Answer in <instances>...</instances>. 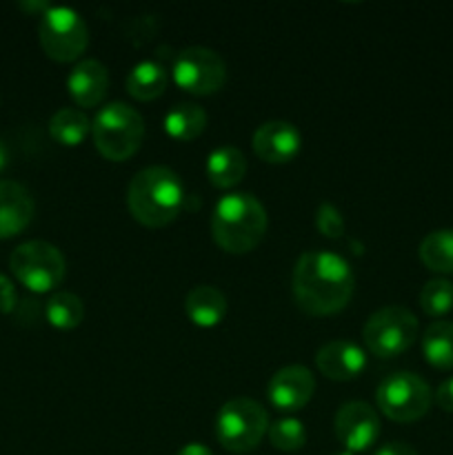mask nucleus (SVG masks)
<instances>
[{
    "mask_svg": "<svg viewBox=\"0 0 453 455\" xmlns=\"http://www.w3.org/2000/svg\"><path fill=\"white\" fill-rule=\"evenodd\" d=\"M293 298L305 314L331 315L354 293V271L333 251H305L293 267Z\"/></svg>",
    "mask_w": 453,
    "mask_h": 455,
    "instance_id": "f257e3e1",
    "label": "nucleus"
},
{
    "mask_svg": "<svg viewBox=\"0 0 453 455\" xmlns=\"http://www.w3.org/2000/svg\"><path fill=\"white\" fill-rule=\"evenodd\" d=\"M131 216L145 227H167L185 204V187L176 172L167 167H147L133 176L127 191Z\"/></svg>",
    "mask_w": 453,
    "mask_h": 455,
    "instance_id": "f03ea898",
    "label": "nucleus"
},
{
    "mask_svg": "<svg viewBox=\"0 0 453 455\" xmlns=\"http://www.w3.org/2000/svg\"><path fill=\"white\" fill-rule=\"evenodd\" d=\"M265 231L266 212L253 194L235 191L218 200L211 216V234L225 251H251L265 238Z\"/></svg>",
    "mask_w": 453,
    "mask_h": 455,
    "instance_id": "7ed1b4c3",
    "label": "nucleus"
},
{
    "mask_svg": "<svg viewBox=\"0 0 453 455\" xmlns=\"http://www.w3.org/2000/svg\"><path fill=\"white\" fill-rule=\"evenodd\" d=\"M91 132L96 149L107 160L123 163L140 147L145 138V120L127 102H109L96 114Z\"/></svg>",
    "mask_w": 453,
    "mask_h": 455,
    "instance_id": "20e7f679",
    "label": "nucleus"
},
{
    "mask_svg": "<svg viewBox=\"0 0 453 455\" xmlns=\"http://www.w3.org/2000/svg\"><path fill=\"white\" fill-rule=\"evenodd\" d=\"M269 429V418L260 403L251 398H234L222 404L216 418L218 443L231 453H249L260 444Z\"/></svg>",
    "mask_w": 453,
    "mask_h": 455,
    "instance_id": "39448f33",
    "label": "nucleus"
},
{
    "mask_svg": "<svg viewBox=\"0 0 453 455\" xmlns=\"http://www.w3.org/2000/svg\"><path fill=\"white\" fill-rule=\"evenodd\" d=\"M9 267L18 283L36 293L56 289L67 271L60 249L44 240H29V243L18 244L9 256Z\"/></svg>",
    "mask_w": 453,
    "mask_h": 455,
    "instance_id": "423d86ee",
    "label": "nucleus"
},
{
    "mask_svg": "<svg viewBox=\"0 0 453 455\" xmlns=\"http://www.w3.org/2000/svg\"><path fill=\"white\" fill-rule=\"evenodd\" d=\"M417 318L398 305L382 307L362 329L367 349L378 358H393L404 354L417 338Z\"/></svg>",
    "mask_w": 453,
    "mask_h": 455,
    "instance_id": "0eeeda50",
    "label": "nucleus"
},
{
    "mask_svg": "<svg viewBox=\"0 0 453 455\" xmlns=\"http://www.w3.org/2000/svg\"><path fill=\"white\" fill-rule=\"evenodd\" d=\"M378 407L393 422H416L429 411L431 389L411 371H395L378 387Z\"/></svg>",
    "mask_w": 453,
    "mask_h": 455,
    "instance_id": "6e6552de",
    "label": "nucleus"
},
{
    "mask_svg": "<svg viewBox=\"0 0 453 455\" xmlns=\"http://www.w3.org/2000/svg\"><path fill=\"white\" fill-rule=\"evenodd\" d=\"M40 44L44 53L58 62L76 60L87 49L89 31L80 13L71 7H52L40 20Z\"/></svg>",
    "mask_w": 453,
    "mask_h": 455,
    "instance_id": "1a4fd4ad",
    "label": "nucleus"
},
{
    "mask_svg": "<svg viewBox=\"0 0 453 455\" xmlns=\"http://www.w3.org/2000/svg\"><path fill=\"white\" fill-rule=\"evenodd\" d=\"M173 83L195 96L218 92L226 80V65L213 49L187 47L173 58Z\"/></svg>",
    "mask_w": 453,
    "mask_h": 455,
    "instance_id": "9d476101",
    "label": "nucleus"
},
{
    "mask_svg": "<svg viewBox=\"0 0 453 455\" xmlns=\"http://www.w3.org/2000/svg\"><path fill=\"white\" fill-rule=\"evenodd\" d=\"M336 435L349 453L367 451L380 435V420L367 403H345L336 413Z\"/></svg>",
    "mask_w": 453,
    "mask_h": 455,
    "instance_id": "9b49d317",
    "label": "nucleus"
},
{
    "mask_svg": "<svg viewBox=\"0 0 453 455\" xmlns=\"http://www.w3.org/2000/svg\"><path fill=\"white\" fill-rule=\"evenodd\" d=\"M315 391L314 373L302 364H291L274 373L269 382V400L280 411H298Z\"/></svg>",
    "mask_w": 453,
    "mask_h": 455,
    "instance_id": "f8f14e48",
    "label": "nucleus"
},
{
    "mask_svg": "<svg viewBox=\"0 0 453 455\" xmlns=\"http://www.w3.org/2000/svg\"><path fill=\"white\" fill-rule=\"evenodd\" d=\"M300 132L287 120H269L253 133V151L266 163H289L300 151Z\"/></svg>",
    "mask_w": 453,
    "mask_h": 455,
    "instance_id": "ddd939ff",
    "label": "nucleus"
},
{
    "mask_svg": "<svg viewBox=\"0 0 453 455\" xmlns=\"http://www.w3.org/2000/svg\"><path fill=\"white\" fill-rule=\"evenodd\" d=\"M367 364V355L355 342L349 340H333L327 342L322 349L315 354V367L331 380H351L362 373Z\"/></svg>",
    "mask_w": 453,
    "mask_h": 455,
    "instance_id": "4468645a",
    "label": "nucleus"
},
{
    "mask_svg": "<svg viewBox=\"0 0 453 455\" xmlns=\"http://www.w3.org/2000/svg\"><path fill=\"white\" fill-rule=\"evenodd\" d=\"M34 218V198L13 180H0V240L18 235Z\"/></svg>",
    "mask_w": 453,
    "mask_h": 455,
    "instance_id": "2eb2a0df",
    "label": "nucleus"
},
{
    "mask_svg": "<svg viewBox=\"0 0 453 455\" xmlns=\"http://www.w3.org/2000/svg\"><path fill=\"white\" fill-rule=\"evenodd\" d=\"M67 89L80 107H96L109 89L107 67L98 60H83L67 76Z\"/></svg>",
    "mask_w": 453,
    "mask_h": 455,
    "instance_id": "dca6fc26",
    "label": "nucleus"
},
{
    "mask_svg": "<svg viewBox=\"0 0 453 455\" xmlns=\"http://www.w3.org/2000/svg\"><path fill=\"white\" fill-rule=\"evenodd\" d=\"M185 311L198 327H216L226 314V298L216 287L200 284L187 293Z\"/></svg>",
    "mask_w": 453,
    "mask_h": 455,
    "instance_id": "f3484780",
    "label": "nucleus"
},
{
    "mask_svg": "<svg viewBox=\"0 0 453 455\" xmlns=\"http://www.w3.org/2000/svg\"><path fill=\"white\" fill-rule=\"evenodd\" d=\"M244 173H247V160L235 147L222 145L207 156V176L213 187L229 189L242 180Z\"/></svg>",
    "mask_w": 453,
    "mask_h": 455,
    "instance_id": "a211bd4d",
    "label": "nucleus"
},
{
    "mask_svg": "<svg viewBox=\"0 0 453 455\" xmlns=\"http://www.w3.org/2000/svg\"><path fill=\"white\" fill-rule=\"evenodd\" d=\"M169 76L164 67L155 60H142L129 71L127 76V92L131 93L136 100L149 102L163 96L167 89Z\"/></svg>",
    "mask_w": 453,
    "mask_h": 455,
    "instance_id": "6ab92c4d",
    "label": "nucleus"
},
{
    "mask_svg": "<svg viewBox=\"0 0 453 455\" xmlns=\"http://www.w3.org/2000/svg\"><path fill=\"white\" fill-rule=\"evenodd\" d=\"M207 124V111L195 102H180L164 116V129L176 140H194Z\"/></svg>",
    "mask_w": 453,
    "mask_h": 455,
    "instance_id": "aec40b11",
    "label": "nucleus"
},
{
    "mask_svg": "<svg viewBox=\"0 0 453 455\" xmlns=\"http://www.w3.org/2000/svg\"><path fill=\"white\" fill-rule=\"evenodd\" d=\"M422 351L435 369H453V323L438 320L429 324L422 336Z\"/></svg>",
    "mask_w": 453,
    "mask_h": 455,
    "instance_id": "412c9836",
    "label": "nucleus"
},
{
    "mask_svg": "<svg viewBox=\"0 0 453 455\" xmlns=\"http://www.w3.org/2000/svg\"><path fill=\"white\" fill-rule=\"evenodd\" d=\"M49 133L56 142L67 147H76L84 140L89 133V118L83 109L65 107L58 109L49 120Z\"/></svg>",
    "mask_w": 453,
    "mask_h": 455,
    "instance_id": "4be33fe9",
    "label": "nucleus"
},
{
    "mask_svg": "<svg viewBox=\"0 0 453 455\" xmlns=\"http://www.w3.org/2000/svg\"><path fill=\"white\" fill-rule=\"evenodd\" d=\"M420 260L431 271L453 274V229H435L420 243Z\"/></svg>",
    "mask_w": 453,
    "mask_h": 455,
    "instance_id": "5701e85b",
    "label": "nucleus"
},
{
    "mask_svg": "<svg viewBox=\"0 0 453 455\" xmlns=\"http://www.w3.org/2000/svg\"><path fill=\"white\" fill-rule=\"evenodd\" d=\"M47 320L58 329H74L83 323L84 318V305L76 293L69 291H60V293H53L49 298L47 307Z\"/></svg>",
    "mask_w": 453,
    "mask_h": 455,
    "instance_id": "b1692460",
    "label": "nucleus"
},
{
    "mask_svg": "<svg viewBox=\"0 0 453 455\" xmlns=\"http://www.w3.org/2000/svg\"><path fill=\"white\" fill-rule=\"evenodd\" d=\"M420 307L431 318H442L453 309V283L444 278L429 280L420 291Z\"/></svg>",
    "mask_w": 453,
    "mask_h": 455,
    "instance_id": "393cba45",
    "label": "nucleus"
},
{
    "mask_svg": "<svg viewBox=\"0 0 453 455\" xmlns=\"http://www.w3.org/2000/svg\"><path fill=\"white\" fill-rule=\"evenodd\" d=\"M269 440L280 451H298L306 443L305 425L300 420H296V418H282V420L274 422L269 427Z\"/></svg>",
    "mask_w": 453,
    "mask_h": 455,
    "instance_id": "a878e982",
    "label": "nucleus"
},
{
    "mask_svg": "<svg viewBox=\"0 0 453 455\" xmlns=\"http://www.w3.org/2000/svg\"><path fill=\"white\" fill-rule=\"evenodd\" d=\"M315 227L324 238H340L345 234V218L331 203H322L315 212Z\"/></svg>",
    "mask_w": 453,
    "mask_h": 455,
    "instance_id": "bb28decb",
    "label": "nucleus"
},
{
    "mask_svg": "<svg viewBox=\"0 0 453 455\" xmlns=\"http://www.w3.org/2000/svg\"><path fill=\"white\" fill-rule=\"evenodd\" d=\"M16 287H13V283L7 275L0 274V311L3 314H12L13 307H16Z\"/></svg>",
    "mask_w": 453,
    "mask_h": 455,
    "instance_id": "cd10ccee",
    "label": "nucleus"
},
{
    "mask_svg": "<svg viewBox=\"0 0 453 455\" xmlns=\"http://www.w3.org/2000/svg\"><path fill=\"white\" fill-rule=\"evenodd\" d=\"M435 403H438L440 409L453 413V378H449V380H444L438 387V391H435Z\"/></svg>",
    "mask_w": 453,
    "mask_h": 455,
    "instance_id": "c85d7f7f",
    "label": "nucleus"
},
{
    "mask_svg": "<svg viewBox=\"0 0 453 455\" xmlns=\"http://www.w3.org/2000/svg\"><path fill=\"white\" fill-rule=\"evenodd\" d=\"M376 455H417V451L407 443H389L378 449Z\"/></svg>",
    "mask_w": 453,
    "mask_h": 455,
    "instance_id": "c756f323",
    "label": "nucleus"
},
{
    "mask_svg": "<svg viewBox=\"0 0 453 455\" xmlns=\"http://www.w3.org/2000/svg\"><path fill=\"white\" fill-rule=\"evenodd\" d=\"M176 455H213V453H211V449L204 447L203 443H191V444H187V447H182Z\"/></svg>",
    "mask_w": 453,
    "mask_h": 455,
    "instance_id": "7c9ffc66",
    "label": "nucleus"
},
{
    "mask_svg": "<svg viewBox=\"0 0 453 455\" xmlns=\"http://www.w3.org/2000/svg\"><path fill=\"white\" fill-rule=\"evenodd\" d=\"M7 163H9V149H7V145H4V142L0 140V172H3V169L7 167Z\"/></svg>",
    "mask_w": 453,
    "mask_h": 455,
    "instance_id": "2f4dec72",
    "label": "nucleus"
},
{
    "mask_svg": "<svg viewBox=\"0 0 453 455\" xmlns=\"http://www.w3.org/2000/svg\"><path fill=\"white\" fill-rule=\"evenodd\" d=\"M338 455H354V453H349V451H345V453H338Z\"/></svg>",
    "mask_w": 453,
    "mask_h": 455,
    "instance_id": "473e14b6",
    "label": "nucleus"
},
{
    "mask_svg": "<svg viewBox=\"0 0 453 455\" xmlns=\"http://www.w3.org/2000/svg\"><path fill=\"white\" fill-rule=\"evenodd\" d=\"M0 102H3V98H0Z\"/></svg>",
    "mask_w": 453,
    "mask_h": 455,
    "instance_id": "72a5a7b5",
    "label": "nucleus"
}]
</instances>
